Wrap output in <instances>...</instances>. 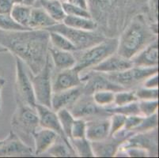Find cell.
<instances>
[{
	"label": "cell",
	"instance_id": "obj_5",
	"mask_svg": "<svg viewBox=\"0 0 159 158\" xmlns=\"http://www.w3.org/2000/svg\"><path fill=\"white\" fill-rule=\"evenodd\" d=\"M16 102L17 108L11 118V130L23 142L31 146V142L33 143V133L40 127L38 114L35 107L28 105L19 100H16Z\"/></svg>",
	"mask_w": 159,
	"mask_h": 158
},
{
	"label": "cell",
	"instance_id": "obj_28",
	"mask_svg": "<svg viewBox=\"0 0 159 158\" xmlns=\"http://www.w3.org/2000/svg\"><path fill=\"white\" fill-rule=\"evenodd\" d=\"M70 145L73 148L76 156L82 157H93V149L91 142L86 138L79 139H70Z\"/></svg>",
	"mask_w": 159,
	"mask_h": 158
},
{
	"label": "cell",
	"instance_id": "obj_10",
	"mask_svg": "<svg viewBox=\"0 0 159 158\" xmlns=\"http://www.w3.org/2000/svg\"><path fill=\"white\" fill-rule=\"evenodd\" d=\"M15 68L16 100H19L28 105L35 107L37 101L33 84L30 80V75L25 70L24 63L18 57H15Z\"/></svg>",
	"mask_w": 159,
	"mask_h": 158
},
{
	"label": "cell",
	"instance_id": "obj_12",
	"mask_svg": "<svg viewBox=\"0 0 159 158\" xmlns=\"http://www.w3.org/2000/svg\"><path fill=\"white\" fill-rule=\"evenodd\" d=\"M131 135H132L131 133L122 130L113 135H109L103 140L92 142L91 145H92L93 155L94 156H98V157L115 156L117 150H119L121 145Z\"/></svg>",
	"mask_w": 159,
	"mask_h": 158
},
{
	"label": "cell",
	"instance_id": "obj_40",
	"mask_svg": "<svg viewBox=\"0 0 159 158\" xmlns=\"http://www.w3.org/2000/svg\"><path fill=\"white\" fill-rule=\"evenodd\" d=\"M63 11L66 15L70 16H78V17H91L88 10L80 8L79 7H76L75 5L69 3L66 1H63ZM92 18V17H91Z\"/></svg>",
	"mask_w": 159,
	"mask_h": 158
},
{
	"label": "cell",
	"instance_id": "obj_41",
	"mask_svg": "<svg viewBox=\"0 0 159 158\" xmlns=\"http://www.w3.org/2000/svg\"><path fill=\"white\" fill-rule=\"evenodd\" d=\"M158 0H148L147 1V12L146 17L150 24L158 23L157 15H158Z\"/></svg>",
	"mask_w": 159,
	"mask_h": 158
},
{
	"label": "cell",
	"instance_id": "obj_50",
	"mask_svg": "<svg viewBox=\"0 0 159 158\" xmlns=\"http://www.w3.org/2000/svg\"><path fill=\"white\" fill-rule=\"evenodd\" d=\"M7 50L4 47H2V48H0V53H3V52H7Z\"/></svg>",
	"mask_w": 159,
	"mask_h": 158
},
{
	"label": "cell",
	"instance_id": "obj_14",
	"mask_svg": "<svg viewBox=\"0 0 159 158\" xmlns=\"http://www.w3.org/2000/svg\"><path fill=\"white\" fill-rule=\"evenodd\" d=\"M33 154H34L33 148L23 142L12 130L0 146V157L32 156Z\"/></svg>",
	"mask_w": 159,
	"mask_h": 158
},
{
	"label": "cell",
	"instance_id": "obj_23",
	"mask_svg": "<svg viewBox=\"0 0 159 158\" xmlns=\"http://www.w3.org/2000/svg\"><path fill=\"white\" fill-rule=\"evenodd\" d=\"M50 15L40 7H33L31 10L29 28L31 29H46L56 24Z\"/></svg>",
	"mask_w": 159,
	"mask_h": 158
},
{
	"label": "cell",
	"instance_id": "obj_43",
	"mask_svg": "<svg viewBox=\"0 0 159 158\" xmlns=\"http://www.w3.org/2000/svg\"><path fill=\"white\" fill-rule=\"evenodd\" d=\"M119 149H120V150H122L124 152L126 156H130V157H147V156H150V153L147 150L141 149V148L120 147Z\"/></svg>",
	"mask_w": 159,
	"mask_h": 158
},
{
	"label": "cell",
	"instance_id": "obj_4",
	"mask_svg": "<svg viewBox=\"0 0 159 158\" xmlns=\"http://www.w3.org/2000/svg\"><path fill=\"white\" fill-rule=\"evenodd\" d=\"M118 46V37H106L96 45L82 51H75L76 59L75 69L79 73L89 70L116 53Z\"/></svg>",
	"mask_w": 159,
	"mask_h": 158
},
{
	"label": "cell",
	"instance_id": "obj_33",
	"mask_svg": "<svg viewBox=\"0 0 159 158\" xmlns=\"http://www.w3.org/2000/svg\"><path fill=\"white\" fill-rule=\"evenodd\" d=\"M138 101L135 95V89H124L115 93V97L112 105L114 106H120L130 103L135 102Z\"/></svg>",
	"mask_w": 159,
	"mask_h": 158
},
{
	"label": "cell",
	"instance_id": "obj_30",
	"mask_svg": "<svg viewBox=\"0 0 159 158\" xmlns=\"http://www.w3.org/2000/svg\"><path fill=\"white\" fill-rule=\"evenodd\" d=\"M106 111H108L110 115L112 114H121L125 116L131 115H140L139 108L138 105V101L135 102L130 103L128 104H124V105H120V106H114L112 105L110 107H107L105 108Z\"/></svg>",
	"mask_w": 159,
	"mask_h": 158
},
{
	"label": "cell",
	"instance_id": "obj_20",
	"mask_svg": "<svg viewBox=\"0 0 159 158\" xmlns=\"http://www.w3.org/2000/svg\"><path fill=\"white\" fill-rule=\"evenodd\" d=\"M133 66L139 67L158 66V43L157 40L149 44L131 59Z\"/></svg>",
	"mask_w": 159,
	"mask_h": 158
},
{
	"label": "cell",
	"instance_id": "obj_36",
	"mask_svg": "<svg viewBox=\"0 0 159 158\" xmlns=\"http://www.w3.org/2000/svg\"><path fill=\"white\" fill-rule=\"evenodd\" d=\"M157 113L153 114L149 116H144L141 124L135 129L133 133H139V132H146L149 130H154V129L157 128Z\"/></svg>",
	"mask_w": 159,
	"mask_h": 158
},
{
	"label": "cell",
	"instance_id": "obj_31",
	"mask_svg": "<svg viewBox=\"0 0 159 158\" xmlns=\"http://www.w3.org/2000/svg\"><path fill=\"white\" fill-rule=\"evenodd\" d=\"M56 114H57L58 118L60 120L64 134L69 139L70 137V130H71V127L73 125L74 120L75 118L66 108L60 109L56 111Z\"/></svg>",
	"mask_w": 159,
	"mask_h": 158
},
{
	"label": "cell",
	"instance_id": "obj_18",
	"mask_svg": "<svg viewBox=\"0 0 159 158\" xmlns=\"http://www.w3.org/2000/svg\"><path fill=\"white\" fill-rule=\"evenodd\" d=\"M82 94V85L72 89L52 93L51 98V108L55 111L63 108H68Z\"/></svg>",
	"mask_w": 159,
	"mask_h": 158
},
{
	"label": "cell",
	"instance_id": "obj_13",
	"mask_svg": "<svg viewBox=\"0 0 159 158\" xmlns=\"http://www.w3.org/2000/svg\"><path fill=\"white\" fill-rule=\"evenodd\" d=\"M157 136V128L146 132L135 133L124 142L120 148H141L147 150L150 153V156H158Z\"/></svg>",
	"mask_w": 159,
	"mask_h": 158
},
{
	"label": "cell",
	"instance_id": "obj_53",
	"mask_svg": "<svg viewBox=\"0 0 159 158\" xmlns=\"http://www.w3.org/2000/svg\"><path fill=\"white\" fill-rule=\"evenodd\" d=\"M2 47H1V46H0V48H2Z\"/></svg>",
	"mask_w": 159,
	"mask_h": 158
},
{
	"label": "cell",
	"instance_id": "obj_8",
	"mask_svg": "<svg viewBox=\"0 0 159 158\" xmlns=\"http://www.w3.org/2000/svg\"><path fill=\"white\" fill-rule=\"evenodd\" d=\"M158 73V66L139 67L133 66L124 71L105 74L111 81L120 85L124 89H135L150 75Z\"/></svg>",
	"mask_w": 159,
	"mask_h": 158
},
{
	"label": "cell",
	"instance_id": "obj_46",
	"mask_svg": "<svg viewBox=\"0 0 159 158\" xmlns=\"http://www.w3.org/2000/svg\"><path fill=\"white\" fill-rule=\"evenodd\" d=\"M66 2L80 8L88 10V0H66Z\"/></svg>",
	"mask_w": 159,
	"mask_h": 158
},
{
	"label": "cell",
	"instance_id": "obj_16",
	"mask_svg": "<svg viewBox=\"0 0 159 158\" xmlns=\"http://www.w3.org/2000/svg\"><path fill=\"white\" fill-rule=\"evenodd\" d=\"M80 73L75 68L59 70L53 74L52 93L60 92L82 85Z\"/></svg>",
	"mask_w": 159,
	"mask_h": 158
},
{
	"label": "cell",
	"instance_id": "obj_27",
	"mask_svg": "<svg viewBox=\"0 0 159 158\" xmlns=\"http://www.w3.org/2000/svg\"><path fill=\"white\" fill-rule=\"evenodd\" d=\"M32 7L25 4H14L11 12L13 19L21 25L29 28Z\"/></svg>",
	"mask_w": 159,
	"mask_h": 158
},
{
	"label": "cell",
	"instance_id": "obj_32",
	"mask_svg": "<svg viewBox=\"0 0 159 158\" xmlns=\"http://www.w3.org/2000/svg\"><path fill=\"white\" fill-rule=\"evenodd\" d=\"M91 96L93 101L98 105L103 108H107L113 104L115 92L111 90H100L94 92Z\"/></svg>",
	"mask_w": 159,
	"mask_h": 158
},
{
	"label": "cell",
	"instance_id": "obj_35",
	"mask_svg": "<svg viewBox=\"0 0 159 158\" xmlns=\"http://www.w3.org/2000/svg\"><path fill=\"white\" fill-rule=\"evenodd\" d=\"M140 115L143 116H149L157 113L158 109V100H146L138 101Z\"/></svg>",
	"mask_w": 159,
	"mask_h": 158
},
{
	"label": "cell",
	"instance_id": "obj_21",
	"mask_svg": "<svg viewBox=\"0 0 159 158\" xmlns=\"http://www.w3.org/2000/svg\"><path fill=\"white\" fill-rule=\"evenodd\" d=\"M59 137L57 134L49 129L38 127L33 134V152L35 155H41L46 153Z\"/></svg>",
	"mask_w": 159,
	"mask_h": 158
},
{
	"label": "cell",
	"instance_id": "obj_34",
	"mask_svg": "<svg viewBox=\"0 0 159 158\" xmlns=\"http://www.w3.org/2000/svg\"><path fill=\"white\" fill-rule=\"evenodd\" d=\"M0 29L3 31H23L31 29L16 22L11 14H0Z\"/></svg>",
	"mask_w": 159,
	"mask_h": 158
},
{
	"label": "cell",
	"instance_id": "obj_45",
	"mask_svg": "<svg viewBox=\"0 0 159 158\" xmlns=\"http://www.w3.org/2000/svg\"><path fill=\"white\" fill-rule=\"evenodd\" d=\"M13 7L12 0H0V14H10Z\"/></svg>",
	"mask_w": 159,
	"mask_h": 158
},
{
	"label": "cell",
	"instance_id": "obj_11",
	"mask_svg": "<svg viewBox=\"0 0 159 158\" xmlns=\"http://www.w3.org/2000/svg\"><path fill=\"white\" fill-rule=\"evenodd\" d=\"M67 109L71 112L75 118L90 120L102 117H109L110 114L105 108L101 107L93 101L92 96L82 93L80 97Z\"/></svg>",
	"mask_w": 159,
	"mask_h": 158
},
{
	"label": "cell",
	"instance_id": "obj_15",
	"mask_svg": "<svg viewBox=\"0 0 159 158\" xmlns=\"http://www.w3.org/2000/svg\"><path fill=\"white\" fill-rule=\"evenodd\" d=\"M35 108L38 114L40 127L52 130L60 138H62L66 143L70 145L69 139L64 134L56 111H53L49 107L37 104V103L35 105Z\"/></svg>",
	"mask_w": 159,
	"mask_h": 158
},
{
	"label": "cell",
	"instance_id": "obj_37",
	"mask_svg": "<svg viewBox=\"0 0 159 158\" xmlns=\"http://www.w3.org/2000/svg\"><path fill=\"white\" fill-rule=\"evenodd\" d=\"M86 122L82 119L75 118L70 130V139H79L86 138Z\"/></svg>",
	"mask_w": 159,
	"mask_h": 158
},
{
	"label": "cell",
	"instance_id": "obj_52",
	"mask_svg": "<svg viewBox=\"0 0 159 158\" xmlns=\"http://www.w3.org/2000/svg\"><path fill=\"white\" fill-rule=\"evenodd\" d=\"M62 1H66V0H62Z\"/></svg>",
	"mask_w": 159,
	"mask_h": 158
},
{
	"label": "cell",
	"instance_id": "obj_49",
	"mask_svg": "<svg viewBox=\"0 0 159 158\" xmlns=\"http://www.w3.org/2000/svg\"><path fill=\"white\" fill-rule=\"evenodd\" d=\"M14 4H22L24 2V0H12Z\"/></svg>",
	"mask_w": 159,
	"mask_h": 158
},
{
	"label": "cell",
	"instance_id": "obj_47",
	"mask_svg": "<svg viewBox=\"0 0 159 158\" xmlns=\"http://www.w3.org/2000/svg\"><path fill=\"white\" fill-rule=\"evenodd\" d=\"M6 83H7V81L5 78L0 76V114L2 111V91Z\"/></svg>",
	"mask_w": 159,
	"mask_h": 158
},
{
	"label": "cell",
	"instance_id": "obj_2",
	"mask_svg": "<svg viewBox=\"0 0 159 158\" xmlns=\"http://www.w3.org/2000/svg\"><path fill=\"white\" fill-rule=\"evenodd\" d=\"M148 0H88V11L105 37H118L133 17L146 14Z\"/></svg>",
	"mask_w": 159,
	"mask_h": 158
},
{
	"label": "cell",
	"instance_id": "obj_25",
	"mask_svg": "<svg viewBox=\"0 0 159 158\" xmlns=\"http://www.w3.org/2000/svg\"><path fill=\"white\" fill-rule=\"evenodd\" d=\"M62 22L66 26L86 31H94L98 29V25L91 17L66 15Z\"/></svg>",
	"mask_w": 159,
	"mask_h": 158
},
{
	"label": "cell",
	"instance_id": "obj_26",
	"mask_svg": "<svg viewBox=\"0 0 159 158\" xmlns=\"http://www.w3.org/2000/svg\"><path fill=\"white\" fill-rule=\"evenodd\" d=\"M45 153L56 157H68L76 156L71 145L66 143L60 136Z\"/></svg>",
	"mask_w": 159,
	"mask_h": 158
},
{
	"label": "cell",
	"instance_id": "obj_48",
	"mask_svg": "<svg viewBox=\"0 0 159 158\" xmlns=\"http://www.w3.org/2000/svg\"><path fill=\"white\" fill-rule=\"evenodd\" d=\"M37 2V0H24L23 4L29 6V7H33L36 5Z\"/></svg>",
	"mask_w": 159,
	"mask_h": 158
},
{
	"label": "cell",
	"instance_id": "obj_44",
	"mask_svg": "<svg viewBox=\"0 0 159 158\" xmlns=\"http://www.w3.org/2000/svg\"><path fill=\"white\" fill-rule=\"evenodd\" d=\"M141 86L150 89H158V73L154 74L146 79Z\"/></svg>",
	"mask_w": 159,
	"mask_h": 158
},
{
	"label": "cell",
	"instance_id": "obj_51",
	"mask_svg": "<svg viewBox=\"0 0 159 158\" xmlns=\"http://www.w3.org/2000/svg\"><path fill=\"white\" fill-rule=\"evenodd\" d=\"M3 142H4V139H2V140H0V146H2V144L3 143Z\"/></svg>",
	"mask_w": 159,
	"mask_h": 158
},
{
	"label": "cell",
	"instance_id": "obj_29",
	"mask_svg": "<svg viewBox=\"0 0 159 158\" xmlns=\"http://www.w3.org/2000/svg\"><path fill=\"white\" fill-rule=\"evenodd\" d=\"M50 45L57 49L74 52L77 51L73 43L65 36L56 32H49Z\"/></svg>",
	"mask_w": 159,
	"mask_h": 158
},
{
	"label": "cell",
	"instance_id": "obj_39",
	"mask_svg": "<svg viewBox=\"0 0 159 158\" xmlns=\"http://www.w3.org/2000/svg\"><path fill=\"white\" fill-rule=\"evenodd\" d=\"M138 101L146 100H158V89H150L139 86L135 89Z\"/></svg>",
	"mask_w": 159,
	"mask_h": 158
},
{
	"label": "cell",
	"instance_id": "obj_7",
	"mask_svg": "<svg viewBox=\"0 0 159 158\" xmlns=\"http://www.w3.org/2000/svg\"><path fill=\"white\" fill-rule=\"evenodd\" d=\"M53 74L54 66L50 56H48L45 65L38 74L33 75L30 73L29 74L33 84L37 103L49 108H51V98L52 95Z\"/></svg>",
	"mask_w": 159,
	"mask_h": 158
},
{
	"label": "cell",
	"instance_id": "obj_42",
	"mask_svg": "<svg viewBox=\"0 0 159 158\" xmlns=\"http://www.w3.org/2000/svg\"><path fill=\"white\" fill-rule=\"evenodd\" d=\"M143 117L144 116L141 115H131L126 116L125 124H124V127L123 130H125V131H128V132L133 133L135 129L141 124Z\"/></svg>",
	"mask_w": 159,
	"mask_h": 158
},
{
	"label": "cell",
	"instance_id": "obj_22",
	"mask_svg": "<svg viewBox=\"0 0 159 158\" xmlns=\"http://www.w3.org/2000/svg\"><path fill=\"white\" fill-rule=\"evenodd\" d=\"M48 53L53 66L58 71L73 68L76 64V59L74 52L60 50L50 45Z\"/></svg>",
	"mask_w": 159,
	"mask_h": 158
},
{
	"label": "cell",
	"instance_id": "obj_17",
	"mask_svg": "<svg viewBox=\"0 0 159 158\" xmlns=\"http://www.w3.org/2000/svg\"><path fill=\"white\" fill-rule=\"evenodd\" d=\"M131 66L133 64L131 59L122 57L116 52L90 70L103 74H113L124 71Z\"/></svg>",
	"mask_w": 159,
	"mask_h": 158
},
{
	"label": "cell",
	"instance_id": "obj_38",
	"mask_svg": "<svg viewBox=\"0 0 159 158\" xmlns=\"http://www.w3.org/2000/svg\"><path fill=\"white\" fill-rule=\"evenodd\" d=\"M126 116L121 114H112L109 117L110 127H109V135H113L120 132L124 129Z\"/></svg>",
	"mask_w": 159,
	"mask_h": 158
},
{
	"label": "cell",
	"instance_id": "obj_19",
	"mask_svg": "<svg viewBox=\"0 0 159 158\" xmlns=\"http://www.w3.org/2000/svg\"><path fill=\"white\" fill-rule=\"evenodd\" d=\"M109 117L97 118L86 121V138L89 141H90L91 142L101 141L109 136V127H110Z\"/></svg>",
	"mask_w": 159,
	"mask_h": 158
},
{
	"label": "cell",
	"instance_id": "obj_9",
	"mask_svg": "<svg viewBox=\"0 0 159 158\" xmlns=\"http://www.w3.org/2000/svg\"><path fill=\"white\" fill-rule=\"evenodd\" d=\"M82 73L84 74H82L81 73L80 74L82 82V93L92 95L94 92L100 90H111L116 93L124 89L120 85L111 81L105 74L94 71L92 70Z\"/></svg>",
	"mask_w": 159,
	"mask_h": 158
},
{
	"label": "cell",
	"instance_id": "obj_24",
	"mask_svg": "<svg viewBox=\"0 0 159 158\" xmlns=\"http://www.w3.org/2000/svg\"><path fill=\"white\" fill-rule=\"evenodd\" d=\"M34 7H40L44 9L57 23L62 22L66 16L62 0H37Z\"/></svg>",
	"mask_w": 159,
	"mask_h": 158
},
{
	"label": "cell",
	"instance_id": "obj_1",
	"mask_svg": "<svg viewBox=\"0 0 159 158\" xmlns=\"http://www.w3.org/2000/svg\"><path fill=\"white\" fill-rule=\"evenodd\" d=\"M0 46L22 61L32 74L43 69L49 56V32L45 29L3 31L0 29Z\"/></svg>",
	"mask_w": 159,
	"mask_h": 158
},
{
	"label": "cell",
	"instance_id": "obj_6",
	"mask_svg": "<svg viewBox=\"0 0 159 158\" xmlns=\"http://www.w3.org/2000/svg\"><path fill=\"white\" fill-rule=\"evenodd\" d=\"M48 32H56L63 35L74 44L77 51L87 49L97 43L102 42L106 37L98 30L86 31V30L74 29L66 26L63 22L56 23L54 25L46 29Z\"/></svg>",
	"mask_w": 159,
	"mask_h": 158
},
{
	"label": "cell",
	"instance_id": "obj_3",
	"mask_svg": "<svg viewBox=\"0 0 159 158\" xmlns=\"http://www.w3.org/2000/svg\"><path fill=\"white\" fill-rule=\"evenodd\" d=\"M158 23L150 24L145 14L135 15L118 37L116 53L131 59L157 40Z\"/></svg>",
	"mask_w": 159,
	"mask_h": 158
}]
</instances>
